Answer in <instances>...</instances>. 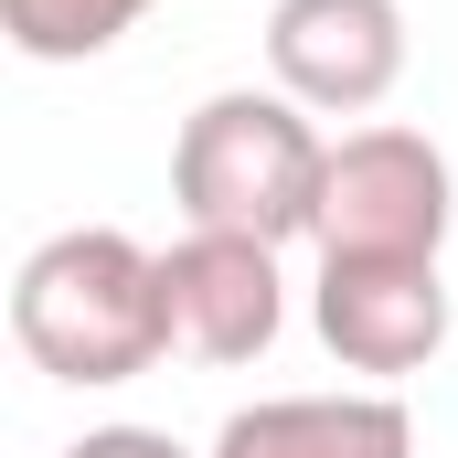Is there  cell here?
I'll list each match as a JSON object with an SVG mask.
<instances>
[{"instance_id": "3", "label": "cell", "mask_w": 458, "mask_h": 458, "mask_svg": "<svg viewBox=\"0 0 458 458\" xmlns=\"http://www.w3.org/2000/svg\"><path fill=\"white\" fill-rule=\"evenodd\" d=\"M458 225V182L448 149L427 128H342L331 139V182H320V256H437Z\"/></svg>"}, {"instance_id": "6", "label": "cell", "mask_w": 458, "mask_h": 458, "mask_svg": "<svg viewBox=\"0 0 458 458\" xmlns=\"http://www.w3.org/2000/svg\"><path fill=\"white\" fill-rule=\"evenodd\" d=\"M288 245H256V234H203L182 225V245H160V277H171V331L192 362H256L288 331V277H277Z\"/></svg>"}, {"instance_id": "1", "label": "cell", "mask_w": 458, "mask_h": 458, "mask_svg": "<svg viewBox=\"0 0 458 458\" xmlns=\"http://www.w3.org/2000/svg\"><path fill=\"white\" fill-rule=\"evenodd\" d=\"M11 342L32 373L54 384H139L160 373L182 331H171V277L160 245H139L128 225H64L43 234L11 277Z\"/></svg>"}, {"instance_id": "9", "label": "cell", "mask_w": 458, "mask_h": 458, "mask_svg": "<svg viewBox=\"0 0 458 458\" xmlns=\"http://www.w3.org/2000/svg\"><path fill=\"white\" fill-rule=\"evenodd\" d=\"M64 458H192V448H182L171 427H86Z\"/></svg>"}, {"instance_id": "5", "label": "cell", "mask_w": 458, "mask_h": 458, "mask_svg": "<svg viewBox=\"0 0 458 458\" xmlns=\"http://www.w3.org/2000/svg\"><path fill=\"white\" fill-rule=\"evenodd\" d=\"M267 86L310 117H373L405 86V0H277Z\"/></svg>"}, {"instance_id": "8", "label": "cell", "mask_w": 458, "mask_h": 458, "mask_svg": "<svg viewBox=\"0 0 458 458\" xmlns=\"http://www.w3.org/2000/svg\"><path fill=\"white\" fill-rule=\"evenodd\" d=\"M149 21V0H0V32L21 64H97Z\"/></svg>"}, {"instance_id": "2", "label": "cell", "mask_w": 458, "mask_h": 458, "mask_svg": "<svg viewBox=\"0 0 458 458\" xmlns=\"http://www.w3.org/2000/svg\"><path fill=\"white\" fill-rule=\"evenodd\" d=\"M320 182H331V139L277 86H214L171 139V203L203 234L299 245L320 234Z\"/></svg>"}, {"instance_id": "7", "label": "cell", "mask_w": 458, "mask_h": 458, "mask_svg": "<svg viewBox=\"0 0 458 458\" xmlns=\"http://www.w3.org/2000/svg\"><path fill=\"white\" fill-rule=\"evenodd\" d=\"M203 458H416V416L394 384H342V394H256L214 427Z\"/></svg>"}, {"instance_id": "4", "label": "cell", "mask_w": 458, "mask_h": 458, "mask_svg": "<svg viewBox=\"0 0 458 458\" xmlns=\"http://www.w3.org/2000/svg\"><path fill=\"white\" fill-rule=\"evenodd\" d=\"M310 320L342 373L405 384L448 352V277H437V256H320Z\"/></svg>"}]
</instances>
